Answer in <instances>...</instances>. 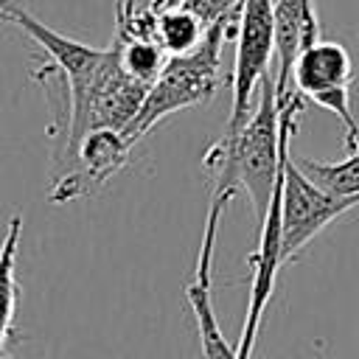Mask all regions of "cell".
I'll return each mask as SVG.
<instances>
[{"instance_id":"cell-12","label":"cell","mask_w":359,"mask_h":359,"mask_svg":"<svg viewBox=\"0 0 359 359\" xmlns=\"http://www.w3.org/2000/svg\"><path fill=\"white\" fill-rule=\"evenodd\" d=\"M115 45H118V53H121V65L123 70L143 81V84H151L165 62H168V53L165 48L154 39V36H143V34H126V36H115Z\"/></svg>"},{"instance_id":"cell-10","label":"cell","mask_w":359,"mask_h":359,"mask_svg":"<svg viewBox=\"0 0 359 359\" xmlns=\"http://www.w3.org/2000/svg\"><path fill=\"white\" fill-rule=\"evenodd\" d=\"M20 233H22V216H11L3 244H0V359H11L8 356V342L14 337V317H17V278H14V266H17V250H20Z\"/></svg>"},{"instance_id":"cell-13","label":"cell","mask_w":359,"mask_h":359,"mask_svg":"<svg viewBox=\"0 0 359 359\" xmlns=\"http://www.w3.org/2000/svg\"><path fill=\"white\" fill-rule=\"evenodd\" d=\"M135 11H137V8H135V0H123V14H121V20H118V28H123Z\"/></svg>"},{"instance_id":"cell-14","label":"cell","mask_w":359,"mask_h":359,"mask_svg":"<svg viewBox=\"0 0 359 359\" xmlns=\"http://www.w3.org/2000/svg\"><path fill=\"white\" fill-rule=\"evenodd\" d=\"M115 3V22L121 20V14H123V0H112Z\"/></svg>"},{"instance_id":"cell-8","label":"cell","mask_w":359,"mask_h":359,"mask_svg":"<svg viewBox=\"0 0 359 359\" xmlns=\"http://www.w3.org/2000/svg\"><path fill=\"white\" fill-rule=\"evenodd\" d=\"M320 39V22L311 0H275V87L283 101L292 90V67L303 48Z\"/></svg>"},{"instance_id":"cell-7","label":"cell","mask_w":359,"mask_h":359,"mask_svg":"<svg viewBox=\"0 0 359 359\" xmlns=\"http://www.w3.org/2000/svg\"><path fill=\"white\" fill-rule=\"evenodd\" d=\"M227 202H230L227 196H219V194L210 196V208H208V219H205V233H202V247H199V258H196V272H194V280L185 289L191 311L196 317V334H199L202 359H238V351L224 339V334L219 328L216 309H213V294H210L216 233H219V222H222V213H224Z\"/></svg>"},{"instance_id":"cell-9","label":"cell","mask_w":359,"mask_h":359,"mask_svg":"<svg viewBox=\"0 0 359 359\" xmlns=\"http://www.w3.org/2000/svg\"><path fill=\"white\" fill-rule=\"evenodd\" d=\"M208 31V22L182 0H160L154 17V39L165 48L168 56L194 50Z\"/></svg>"},{"instance_id":"cell-3","label":"cell","mask_w":359,"mask_h":359,"mask_svg":"<svg viewBox=\"0 0 359 359\" xmlns=\"http://www.w3.org/2000/svg\"><path fill=\"white\" fill-rule=\"evenodd\" d=\"M359 205V196L331 194L317 185L292 157L283 160L280 174V255L283 264L294 261L297 252L334 219Z\"/></svg>"},{"instance_id":"cell-4","label":"cell","mask_w":359,"mask_h":359,"mask_svg":"<svg viewBox=\"0 0 359 359\" xmlns=\"http://www.w3.org/2000/svg\"><path fill=\"white\" fill-rule=\"evenodd\" d=\"M275 56V0H241L236 59H233V107L224 135L233 137L250 118L258 87Z\"/></svg>"},{"instance_id":"cell-6","label":"cell","mask_w":359,"mask_h":359,"mask_svg":"<svg viewBox=\"0 0 359 359\" xmlns=\"http://www.w3.org/2000/svg\"><path fill=\"white\" fill-rule=\"evenodd\" d=\"M129 151H132V140L121 129L101 126V129L87 132L79 140L67 171L56 177L50 188V199L56 205H65V202L93 194L98 185H104L112 174H118L126 165Z\"/></svg>"},{"instance_id":"cell-2","label":"cell","mask_w":359,"mask_h":359,"mask_svg":"<svg viewBox=\"0 0 359 359\" xmlns=\"http://www.w3.org/2000/svg\"><path fill=\"white\" fill-rule=\"evenodd\" d=\"M238 8H241V3H238ZM238 8L213 20L208 25L202 42L194 50L168 56L163 73L149 84V93H146V101H143L137 118L123 129V135L132 140V146L171 112L199 107L213 98V93L222 84V48L230 36L236 17H238Z\"/></svg>"},{"instance_id":"cell-1","label":"cell","mask_w":359,"mask_h":359,"mask_svg":"<svg viewBox=\"0 0 359 359\" xmlns=\"http://www.w3.org/2000/svg\"><path fill=\"white\" fill-rule=\"evenodd\" d=\"M300 107L303 95L294 90L280 101L275 76L266 73L247 123L233 137L222 135L205 154V168L213 174V194L233 199L244 191L252 202L258 224L280 180Z\"/></svg>"},{"instance_id":"cell-5","label":"cell","mask_w":359,"mask_h":359,"mask_svg":"<svg viewBox=\"0 0 359 359\" xmlns=\"http://www.w3.org/2000/svg\"><path fill=\"white\" fill-rule=\"evenodd\" d=\"M292 81L303 98L314 101L317 107L331 109L342 121L348 140L359 137V126L351 112L353 62H351V53L339 42L317 39L309 48H303L292 67Z\"/></svg>"},{"instance_id":"cell-11","label":"cell","mask_w":359,"mask_h":359,"mask_svg":"<svg viewBox=\"0 0 359 359\" xmlns=\"http://www.w3.org/2000/svg\"><path fill=\"white\" fill-rule=\"evenodd\" d=\"M297 165L325 191L342 196H359V137L348 140V157L339 163H320L311 157H300Z\"/></svg>"}]
</instances>
